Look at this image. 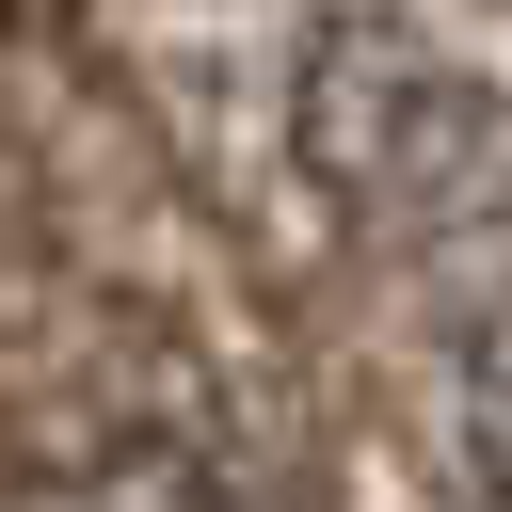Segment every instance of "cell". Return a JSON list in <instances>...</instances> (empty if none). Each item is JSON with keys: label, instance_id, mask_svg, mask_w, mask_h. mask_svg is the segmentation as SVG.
Listing matches in <instances>:
<instances>
[{"label": "cell", "instance_id": "1", "mask_svg": "<svg viewBox=\"0 0 512 512\" xmlns=\"http://www.w3.org/2000/svg\"><path fill=\"white\" fill-rule=\"evenodd\" d=\"M48 512H240V496H224L192 448H112V464H80Z\"/></svg>", "mask_w": 512, "mask_h": 512}]
</instances>
